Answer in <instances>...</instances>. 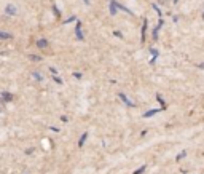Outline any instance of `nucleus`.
Instances as JSON below:
<instances>
[{
    "mask_svg": "<svg viewBox=\"0 0 204 174\" xmlns=\"http://www.w3.org/2000/svg\"><path fill=\"white\" fill-rule=\"evenodd\" d=\"M177 2H179V0H174V3H177Z\"/></svg>",
    "mask_w": 204,
    "mask_h": 174,
    "instance_id": "nucleus-19",
    "label": "nucleus"
},
{
    "mask_svg": "<svg viewBox=\"0 0 204 174\" xmlns=\"http://www.w3.org/2000/svg\"><path fill=\"white\" fill-rule=\"evenodd\" d=\"M13 39V35L10 34V32H3V30H0V40H10Z\"/></svg>",
    "mask_w": 204,
    "mask_h": 174,
    "instance_id": "nucleus-3",
    "label": "nucleus"
},
{
    "mask_svg": "<svg viewBox=\"0 0 204 174\" xmlns=\"http://www.w3.org/2000/svg\"><path fill=\"white\" fill-rule=\"evenodd\" d=\"M53 80H54V81H56V83H59V85H61V83H62V80H61V78H59V77H54V78H53Z\"/></svg>",
    "mask_w": 204,
    "mask_h": 174,
    "instance_id": "nucleus-13",
    "label": "nucleus"
},
{
    "mask_svg": "<svg viewBox=\"0 0 204 174\" xmlns=\"http://www.w3.org/2000/svg\"><path fill=\"white\" fill-rule=\"evenodd\" d=\"M37 47H38V48H46V47H48V42H46L45 39H40L38 42H37Z\"/></svg>",
    "mask_w": 204,
    "mask_h": 174,
    "instance_id": "nucleus-5",
    "label": "nucleus"
},
{
    "mask_svg": "<svg viewBox=\"0 0 204 174\" xmlns=\"http://www.w3.org/2000/svg\"><path fill=\"white\" fill-rule=\"evenodd\" d=\"M145 30H147V19H143V26H142V42H145Z\"/></svg>",
    "mask_w": 204,
    "mask_h": 174,
    "instance_id": "nucleus-8",
    "label": "nucleus"
},
{
    "mask_svg": "<svg viewBox=\"0 0 204 174\" xmlns=\"http://www.w3.org/2000/svg\"><path fill=\"white\" fill-rule=\"evenodd\" d=\"M86 137H88V133H83L81 137H80V141H78V145H80V147H83V144H85Z\"/></svg>",
    "mask_w": 204,
    "mask_h": 174,
    "instance_id": "nucleus-7",
    "label": "nucleus"
},
{
    "mask_svg": "<svg viewBox=\"0 0 204 174\" xmlns=\"http://www.w3.org/2000/svg\"><path fill=\"white\" fill-rule=\"evenodd\" d=\"M30 59H34V61H40L38 56H30Z\"/></svg>",
    "mask_w": 204,
    "mask_h": 174,
    "instance_id": "nucleus-17",
    "label": "nucleus"
},
{
    "mask_svg": "<svg viewBox=\"0 0 204 174\" xmlns=\"http://www.w3.org/2000/svg\"><path fill=\"white\" fill-rule=\"evenodd\" d=\"M199 67H201V69H204V62H203V64H199Z\"/></svg>",
    "mask_w": 204,
    "mask_h": 174,
    "instance_id": "nucleus-18",
    "label": "nucleus"
},
{
    "mask_svg": "<svg viewBox=\"0 0 204 174\" xmlns=\"http://www.w3.org/2000/svg\"><path fill=\"white\" fill-rule=\"evenodd\" d=\"M185 155H187V152H185V150H183V152H180V153L177 155V157H175V160H177V161H180V160H182V158L185 157Z\"/></svg>",
    "mask_w": 204,
    "mask_h": 174,
    "instance_id": "nucleus-11",
    "label": "nucleus"
},
{
    "mask_svg": "<svg viewBox=\"0 0 204 174\" xmlns=\"http://www.w3.org/2000/svg\"><path fill=\"white\" fill-rule=\"evenodd\" d=\"M75 35H77V39L80 40V42H81L83 39H85V37H83V34H81V22H80V21H77V27H75Z\"/></svg>",
    "mask_w": 204,
    "mask_h": 174,
    "instance_id": "nucleus-1",
    "label": "nucleus"
},
{
    "mask_svg": "<svg viewBox=\"0 0 204 174\" xmlns=\"http://www.w3.org/2000/svg\"><path fill=\"white\" fill-rule=\"evenodd\" d=\"M143 171H145V166H140V168L137 169V171H134V174H142Z\"/></svg>",
    "mask_w": 204,
    "mask_h": 174,
    "instance_id": "nucleus-12",
    "label": "nucleus"
},
{
    "mask_svg": "<svg viewBox=\"0 0 204 174\" xmlns=\"http://www.w3.org/2000/svg\"><path fill=\"white\" fill-rule=\"evenodd\" d=\"M160 110H158V109H153V110H148V112H145V113H143V117H152V115H156V113H158Z\"/></svg>",
    "mask_w": 204,
    "mask_h": 174,
    "instance_id": "nucleus-6",
    "label": "nucleus"
},
{
    "mask_svg": "<svg viewBox=\"0 0 204 174\" xmlns=\"http://www.w3.org/2000/svg\"><path fill=\"white\" fill-rule=\"evenodd\" d=\"M73 77H75V78H81V74H78V72H75V74H73Z\"/></svg>",
    "mask_w": 204,
    "mask_h": 174,
    "instance_id": "nucleus-16",
    "label": "nucleus"
},
{
    "mask_svg": "<svg viewBox=\"0 0 204 174\" xmlns=\"http://www.w3.org/2000/svg\"><path fill=\"white\" fill-rule=\"evenodd\" d=\"M5 13H7V15H10V16H15V15H16V8L13 7V5H7Z\"/></svg>",
    "mask_w": 204,
    "mask_h": 174,
    "instance_id": "nucleus-2",
    "label": "nucleus"
},
{
    "mask_svg": "<svg viewBox=\"0 0 204 174\" xmlns=\"http://www.w3.org/2000/svg\"><path fill=\"white\" fill-rule=\"evenodd\" d=\"M120 98H121V101H123L124 104H126V106H129V107H134V104H132L131 101H129V99H128V98H126V96H124L123 93H120Z\"/></svg>",
    "mask_w": 204,
    "mask_h": 174,
    "instance_id": "nucleus-4",
    "label": "nucleus"
},
{
    "mask_svg": "<svg viewBox=\"0 0 204 174\" xmlns=\"http://www.w3.org/2000/svg\"><path fill=\"white\" fill-rule=\"evenodd\" d=\"M34 77H35V78H38V80H41V75L37 74V72H34Z\"/></svg>",
    "mask_w": 204,
    "mask_h": 174,
    "instance_id": "nucleus-15",
    "label": "nucleus"
},
{
    "mask_svg": "<svg viewBox=\"0 0 204 174\" xmlns=\"http://www.w3.org/2000/svg\"><path fill=\"white\" fill-rule=\"evenodd\" d=\"M110 13H112L113 16L117 15V5H115V2H112V3H110Z\"/></svg>",
    "mask_w": 204,
    "mask_h": 174,
    "instance_id": "nucleus-9",
    "label": "nucleus"
},
{
    "mask_svg": "<svg viewBox=\"0 0 204 174\" xmlns=\"http://www.w3.org/2000/svg\"><path fill=\"white\" fill-rule=\"evenodd\" d=\"M2 99H7V101H11L13 99V96L10 93H2Z\"/></svg>",
    "mask_w": 204,
    "mask_h": 174,
    "instance_id": "nucleus-10",
    "label": "nucleus"
},
{
    "mask_svg": "<svg viewBox=\"0 0 204 174\" xmlns=\"http://www.w3.org/2000/svg\"><path fill=\"white\" fill-rule=\"evenodd\" d=\"M72 21H75V16H70V18H69V19L66 21V24H67V22H72Z\"/></svg>",
    "mask_w": 204,
    "mask_h": 174,
    "instance_id": "nucleus-14",
    "label": "nucleus"
}]
</instances>
